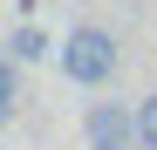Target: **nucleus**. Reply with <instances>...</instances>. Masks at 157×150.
<instances>
[{"instance_id": "5", "label": "nucleus", "mask_w": 157, "mask_h": 150, "mask_svg": "<svg viewBox=\"0 0 157 150\" xmlns=\"http://www.w3.org/2000/svg\"><path fill=\"white\" fill-rule=\"evenodd\" d=\"M14 103H21V68L0 55V116H14Z\"/></svg>"}, {"instance_id": "3", "label": "nucleus", "mask_w": 157, "mask_h": 150, "mask_svg": "<svg viewBox=\"0 0 157 150\" xmlns=\"http://www.w3.org/2000/svg\"><path fill=\"white\" fill-rule=\"evenodd\" d=\"M48 48H55V41H48L41 28H14L7 34V62L21 68V62H48Z\"/></svg>"}, {"instance_id": "2", "label": "nucleus", "mask_w": 157, "mask_h": 150, "mask_svg": "<svg viewBox=\"0 0 157 150\" xmlns=\"http://www.w3.org/2000/svg\"><path fill=\"white\" fill-rule=\"evenodd\" d=\"M89 150H137V130H130L123 103H96L89 109Z\"/></svg>"}, {"instance_id": "1", "label": "nucleus", "mask_w": 157, "mask_h": 150, "mask_svg": "<svg viewBox=\"0 0 157 150\" xmlns=\"http://www.w3.org/2000/svg\"><path fill=\"white\" fill-rule=\"evenodd\" d=\"M62 75H68L75 89H102L116 75V41L102 34V28H75L62 41Z\"/></svg>"}, {"instance_id": "4", "label": "nucleus", "mask_w": 157, "mask_h": 150, "mask_svg": "<svg viewBox=\"0 0 157 150\" xmlns=\"http://www.w3.org/2000/svg\"><path fill=\"white\" fill-rule=\"evenodd\" d=\"M130 130H137V150H157V89L130 109Z\"/></svg>"}]
</instances>
